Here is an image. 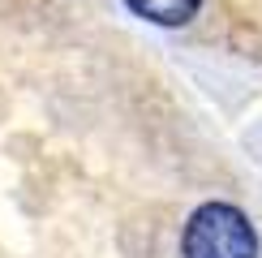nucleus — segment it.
Segmentation results:
<instances>
[{
	"label": "nucleus",
	"mask_w": 262,
	"mask_h": 258,
	"mask_svg": "<svg viewBox=\"0 0 262 258\" xmlns=\"http://www.w3.org/2000/svg\"><path fill=\"white\" fill-rule=\"evenodd\" d=\"M185 258H258V232L232 202H202L181 232Z\"/></svg>",
	"instance_id": "f257e3e1"
},
{
	"label": "nucleus",
	"mask_w": 262,
	"mask_h": 258,
	"mask_svg": "<svg viewBox=\"0 0 262 258\" xmlns=\"http://www.w3.org/2000/svg\"><path fill=\"white\" fill-rule=\"evenodd\" d=\"M142 22H155V26H185V22L198 17L202 0H125Z\"/></svg>",
	"instance_id": "f03ea898"
}]
</instances>
